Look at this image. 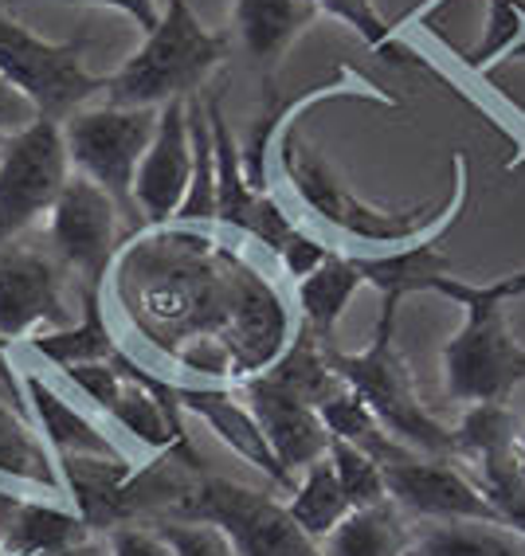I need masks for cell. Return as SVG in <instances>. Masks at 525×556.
I'll return each instance as SVG.
<instances>
[{"mask_svg": "<svg viewBox=\"0 0 525 556\" xmlns=\"http://www.w3.org/2000/svg\"><path fill=\"white\" fill-rule=\"evenodd\" d=\"M432 294L463 306V326L443 345V392L459 404H510L525 384V345L510 333L505 302L490 282L443 275Z\"/></svg>", "mask_w": 525, "mask_h": 556, "instance_id": "obj_1", "label": "cell"}, {"mask_svg": "<svg viewBox=\"0 0 525 556\" xmlns=\"http://www.w3.org/2000/svg\"><path fill=\"white\" fill-rule=\"evenodd\" d=\"M228 36L204 28L189 0H165L161 21L146 31L141 48L107 75L110 106H165L173 99H192L224 60Z\"/></svg>", "mask_w": 525, "mask_h": 556, "instance_id": "obj_2", "label": "cell"}, {"mask_svg": "<svg viewBox=\"0 0 525 556\" xmlns=\"http://www.w3.org/2000/svg\"><path fill=\"white\" fill-rule=\"evenodd\" d=\"M329 368H334L341 384H349L368 412L388 428V435L400 439L404 447L420 455H443L455 458V435L443 428L424 404H420L408 365L397 353V321H377L373 341L361 353H337L329 345Z\"/></svg>", "mask_w": 525, "mask_h": 556, "instance_id": "obj_3", "label": "cell"}, {"mask_svg": "<svg viewBox=\"0 0 525 556\" xmlns=\"http://www.w3.org/2000/svg\"><path fill=\"white\" fill-rule=\"evenodd\" d=\"M278 161H283V173H287L298 204H302L317 224H326V228L341 231V236H349V239H361V243H373V248H400V243H412V239L439 228L443 216L451 212V200H447L443 212L373 208V204L353 197L314 150L298 146L290 129H287V138H283V146H278Z\"/></svg>", "mask_w": 525, "mask_h": 556, "instance_id": "obj_4", "label": "cell"}, {"mask_svg": "<svg viewBox=\"0 0 525 556\" xmlns=\"http://www.w3.org/2000/svg\"><path fill=\"white\" fill-rule=\"evenodd\" d=\"M173 517L212 521L224 529L239 556H326L314 536L302 533V526L290 517L287 502H278L271 490L243 486L224 475H200Z\"/></svg>", "mask_w": 525, "mask_h": 556, "instance_id": "obj_5", "label": "cell"}, {"mask_svg": "<svg viewBox=\"0 0 525 556\" xmlns=\"http://www.w3.org/2000/svg\"><path fill=\"white\" fill-rule=\"evenodd\" d=\"M161 110V106H158ZM153 106H95L75 110L63 118V146H67L71 169L95 180L110 200L126 212L134 208V177L146 157L153 129H158Z\"/></svg>", "mask_w": 525, "mask_h": 556, "instance_id": "obj_6", "label": "cell"}, {"mask_svg": "<svg viewBox=\"0 0 525 556\" xmlns=\"http://www.w3.org/2000/svg\"><path fill=\"white\" fill-rule=\"evenodd\" d=\"M83 51L87 40L51 43L0 9V75L28 94L40 118L63 122L99 90H107V75H90L83 67Z\"/></svg>", "mask_w": 525, "mask_h": 556, "instance_id": "obj_7", "label": "cell"}, {"mask_svg": "<svg viewBox=\"0 0 525 556\" xmlns=\"http://www.w3.org/2000/svg\"><path fill=\"white\" fill-rule=\"evenodd\" d=\"M71 177L63 122L36 118L0 150V248L48 216Z\"/></svg>", "mask_w": 525, "mask_h": 556, "instance_id": "obj_8", "label": "cell"}, {"mask_svg": "<svg viewBox=\"0 0 525 556\" xmlns=\"http://www.w3.org/2000/svg\"><path fill=\"white\" fill-rule=\"evenodd\" d=\"M67 267L55 251L40 243L12 239L0 248V338L21 341L43 329L71 326L67 306Z\"/></svg>", "mask_w": 525, "mask_h": 556, "instance_id": "obj_9", "label": "cell"}, {"mask_svg": "<svg viewBox=\"0 0 525 556\" xmlns=\"http://www.w3.org/2000/svg\"><path fill=\"white\" fill-rule=\"evenodd\" d=\"M118 243V204L83 173H71L60 200L48 212V248L67 270L79 275V287L107 282Z\"/></svg>", "mask_w": 525, "mask_h": 556, "instance_id": "obj_10", "label": "cell"}, {"mask_svg": "<svg viewBox=\"0 0 525 556\" xmlns=\"http://www.w3.org/2000/svg\"><path fill=\"white\" fill-rule=\"evenodd\" d=\"M466 200H471V165H466V153H455V197H451V212L443 216V224L432 228L427 236L412 239V243H400V248L353 255L365 282L380 294L377 321H397L400 302L412 299V294H424V290H436L439 278L451 275V258L439 251V243L466 212Z\"/></svg>", "mask_w": 525, "mask_h": 556, "instance_id": "obj_11", "label": "cell"}, {"mask_svg": "<svg viewBox=\"0 0 525 556\" xmlns=\"http://www.w3.org/2000/svg\"><path fill=\"white\" fill-rule=\"evenodd\" d=\"M380 470H385L388 502L416 521H463V517H471V521L502 526L498 509L478 494V486L455 458L404 451V455L380 463Z\"/></svg>", "mask_w": 525, "mask_h": 556, "instance_id": "obj_12", "label": "cell"}, {"mask_svg": "<svg viewBox=\"0 0 525 556\" xmlns=\"http://www.w3.org/2000/svg\"><path fill=\"white\" fill-rule=\"evenodd\" d=\"M189 99H173L158 110V129L134 177V208L149 224L177 219L192 180V138H189Z\"/></svg>", "mask_w": 525, "mask_h": 556, "instance_id": "obj_13", "label": "cell"}, {"mask_svg": "<svg viewBox=\"0 0 525 556\" xmlns=\"http://www.w3.org/2000/svg\"><path fill=\"white\" fill-rule=\"evenodd\" d=\"M239 396L248 400V407L255 412L278 467L287 470L290 478H295V470L302 475L314 458H322L329 451V428L322 412L314 404H307V400H298L295 392L275 388L255 372V377L239 384Z\"/></svg>", "mask_w": 525, "mask_h": 556, "instance_id": "obj_14", "label": "cell"}, {"mask_svg": "<svg viewBox=\"0 0 525 556\" xmlns=\"http://www.w3.org/2000/svg\"><path fill=\"white\" fill-rule=\"evenodd\" d=\"M180 407L200 416L212 431L220 435V443H228L248 467H255L259 475H267V482H275L278 490H295V478L278 467L275 451H271L267 435L259 428L255 412L248 407V400L228 392V388H200V384H177Z\"/></svg>", "mask_w": 525, "mask_h": 556, "instance_id": "obj_15", "label": "cell"}, {"mask_svg": "<svg viewBox=\"0 0 525 556\" xmlns=\"http://www.w3.org/2000/svg\"><path fill=\"white\" fill-rule=\"evenodd\" d=\"M90 533L95 529L75 514V506L0 490V553L4 556H36L87 541Z\"/></svg>", "mask_w": 525, "mask_h": 556, "instance_id": "obj_16", "label": "cell"}, {"mask_svg": "<svg viewBox=\"0 0 525 556\" xmlns=\"http://www.w3.org/2000/svg\"><path fill=\"white\" fill-rule=\"evenodd\" d=\"M24 404H28V419L32 428L40 431V439L51 447V455H122L114 447V439L90 424L79 407L63 396L60 388L48 384V380L36 372V368H24Z\"/></svg>", "mask_w": 525, "mask_h": 556, "instance_id": "obj_17", "label": "cell"}, {"mask_svg": "<svg viewBox=\"0 0 525 556\" xmlns=\"http://www.w3.org/2000/svg\"><path fill=\"white\" fill-rule=\"evenodd\" d=\"M55 463H60V478L63 490L71 494V506L95 533H110L114 526H122L118 494L126 486V478L134 475L126 455H63Z\"/></svg>", "mask_w": 525, "mask_h": 556, "instance_id": "obj_18", "label": "cell"}, {"mask_svg": "<svg viewBox=\"0 0 525 556\" xmlns=\"http://www.w3.org/2000/svg\"><path fill=\"white\" fill-rule=\"evenodd\" d=\"M404 556H525V536L495 521H420L408 529Z\"/></svg>", "mask_w": 525, "mask_h": 556, "instance_id": "obj_19", "label": "cell"}, {"mask_svg": "<svg viewBox=\"0 0 525 556\" xmlns=\"http://www.w3.org/2000/svg\"><path fill=\"white\" fill-rule=\"evenodd\" d=\"M79 321L63 329H43L32 338V353L55 368L83 365V361H110L118 353V341L110 333L107 314H102V290L79 287Z\"/></svg>", "mask_w": 525, "mask_h": 556, "instance_id": "obj_20", "label": "cell"}, {"mask_svg": "<svg viewBox=\"0 0 525 556\" xmlns=\"http://www.w3.org/2000/svg\"><path fill=\"white\" fill-rule=\"evenodd\" d=\"M365 287V275H361L358 258L346 255V251H334V255L314 267L307 278H298V309H302V326L314 329V338H322L329 345L337 321L349 309L353 294Z\"/></svg>", "mask_w": 525, "mask_h": 556, "instance_id": "obj_21", "label": "cell"}, {"mask_svg": "<svg viewBox=\"0 0 525 556\" xmlns=\"http://www.w3.org/2000/svg\"><path fill=\"white\" fill-rule=\"evenodd\" d=\"M314 16L317 9L310 0H236L232 12L239 43L259 63H275Z\"/></svg>", "mask_w": 525, "mask_h": 556, "instance_id": "obj_22", "label": "cell"}, {"mask_svg": "<svg viewBox=\"0 0 525 556\" xmlns=\"http://www.w3.org/2000/svg\"><path fill=\"white\" fill-rule=\"evenodd\" d=\"M0 475L12 482H28V486L43 490H63L60 463L51 455V447L40 439V431L32 428V419L21 416L12 404L0 400Z\"/></svg>", "mask_w": 525, "mask_h": 556, "instance_id": "obj_23", "label": "cell"}, {"mask_svg": "<svg viewBox=\"0 0 525 556\" xmlns=\"http://www.w3.org/2000/svg\"><path fill=\"white\" fill-rule=\"evenodd\" d=\"M287 509L298 526H302V533L314 536L317 545L353 514L346 490H341V482H337V475H334L329 455L314 458V463L298 475L295 490L287 494Z\"/></svg>", "mask_w": 525, "mask_h": 556, "instance_id": "obj_24", "label": "cell"}, {"mask_svg": "<svg viewBox=\"0 0 525 556\" xmlns=\"http://www.w3.org/2000/svg\"><path fill=\"white\" fill-rule=\"evenodd\" d=\"M326 353H329V345L322 338H314V329L298 326L295 345H290L271 368H263L259 377L271 380L275 388H287L298 400H307V404L317 407L322 400L334 396L337 388H341V377L329 368Z\"/></svg>", "mask_w": 525, "mask_h": 556, "instance_id": "obj_25", "label": "cell"}, {"mask_svg": "<svg viewBox=\"0 0 525 556\" xmlns=\"http://www.w3.org/2000/svg\"><path fill=\"white\" fill-rule=\"evenodd\" d=\"M408 526L392 502L353 509V514L322 541L326 556H404Z\"/></svg>", "mask_w": 525, "mask_h": 556, "instance_id": "obj_26", "label": "cell"}, {"mask_svg": "<svg viewBox=\"0 0 525 556\" xmlns=\"http://www.w3.org/2000/svg\"><path fill=\"white\" fill-rule=\"evenodd\" d=\"M317 412H322V419H326L329 435L346 439V443H353V447L368 451L377 463H388V458H397V455H404V451H412V447H404L400 439L388 435L385 424L368 412V404L349 384H341L334 396L322 400V404H317Z\"/></svg>", "mask_w": 525, "mask_h": 556, "instance_id": "obj_27", "label": "cell"}, {"mask_svg": "<svg viewBox=\"0 0 525 556\" xmlns=\"http://www.w3.org/2000/svg\"><path fill=\"white\" fill-rule=\"evenodd\" d=\"M459 463V458H455ZM478 494L498 509L502 526L525 536V455L522 447L502 451V455L478 458V463H463Z\"/></svg>", "mask_w": 525, "mask_h": 556, "instance_id": "obj_28", "label": "cell"}, {"mask_svg": "<svg viewBox=\"0 0 525 556\" xmlns=\"http://www.w3.org/2000/svg\"><path fill=\"white\" fill-rule=\"evenodd\" d=\"M451 435H455L459 463H478V458L522 447V419L510 412V404H466Z\"/></svg>", "mask_w": 525, "mask_h": 556, "instance_id": "obj_29", "label": "cell"}, {"mask_svg": "<svg viewBox=\"0 0 525 556\" xmlns=\"http://www.w3.org/2000/svg\"><path fill=\"white\" fill-rule=\"evenodd\" d=\"M326 455H329V463H334V475H337V482H341V490H346L349 506L368 509V506L388 502L385 470H380V463L368 455V451L353 447V443H346V439L329 435Z\"/></svg>", "mask_w": 525, "mask_h": 556, "instance_id": "obj_30", "label": "cell"}, {"mask_svg": "<svg viewBox=\"0 0 525 556\" xmlns=\"http://www.w3.org/2000/svg\"><path fill=\"white\" fill-rule=\"evenodd\" d=\"M525 36V0H490V16H486L483 40L466 51L463 63L471 71H486L495 60L510 55Z\"/></svg>", "mask_w": 525, "mask_h": 556, "instance_id": "obj_31", "label": "cell"}, {"mask_svg": "<svg viewBox=\"0 0 525 556\" xmlns=\"http://www.w3.org/2000/svg\"><path fill=\"white\" fill-rule=\"evenodd\" d=\"M149 526L168 541L173 556H239L224 529L212 521H189V517H149Z\"/></svg>", "mask_w": 525, "mask_h": 556, "instance_id": "obj_32", "label": "cell"}, {"mask_svg": "<svg viewBox=\"0 0 525 556\" xmlns=\"http://www.w3.org/2000/svg\"><path fill=\"white\" fill-rule=\"evenodd\" d=\"M310 4H314L317 12H329V16H337L341 24H349L373 51L392 48V31L397 28L380 16L377 0H310Z\"/></svg>", "mask_w": 525, "mask_h": 556, "instance_id": "obj_33", "label": "cell"}, {"mask_svg": "<svg viewBox=\"0 0 525 556\" xmlns=\"http://www.w3.org/2000/svg\"><path fill=\"white\" fill-rule=\"evenodd\" d=\"M63 372H67L71 384L79 388L90 404H99L102 412H110V404H114V400L122 396V388H126V377H122V368L114 365V357L83 361V365H71V368H63Z\"/></svg>", "mask_w": 525, "mask_h": 556, "instance_id": "obj_34", "label": "cell"}, {"mask_svg": "<svg viewBox=\"0 0 525 556\" xmlns=\"http://www.w3.org/2000/svg\"><path fill=\"white\" fill-rule=\"evenodd\" d=\"M110 556H173L168 541L149 521H126L107 533Z\"/></svg>", "mask_w": 525, "mask_h": 556, "instance_id": "obj_35", "label": "cell"}, {"mask_svg": "<svg viewBox=\"0 0 525 556\" xmlns=\"http://www.w3.org/2000/svg\"><path fill=\"white\" fill-rule=\"evenodd\" d=\"M337 248H326L317 236H310V231H302V228H295L287 236V243L278 248V258H283V270H287L290 278H307L314 267H322L329 255H334Z\"/></svg>", "mask_w": 525, "mask_h": 556, "instance_id": "obj_36", "label": "cell"}, {"mask_svg": "<svg viewBox=\"0 0 525 556\" xmlns=\"http://www.w3.org/2000/svg\"><path fill=\"white\" fill-rule=\"evenodd\" d=\"M12 4H90V9H118L141 31H149L161 21V0H0V9H12Z\"/></svg>", "mask_w": 525, "mask_h": 556, "instance_id": "obj_37", "label": "cell"}, {"mask_svg": "<svg viewBox=\"0 0 525 556\" xmlns=\"http://www.w3.org/2000/svg\"><path fill=\"white\" fill-rule=\"evenodd\" d=\"M36 118H40V110L32 106L28 94H21V90L0 75V138H16V134L28 129Z\"/></svg>", "mask_w": 525, "mask_h": 556, "instance_id": "obj_38", "label": "cell"}, {"mask_svg": "<svg viewBox=\"0 0 525 556\" xmlns=\"http://www.w3.org/2000/svg\"><path fill=\"white\" fill-rule=\"evenodd\" d=\"M36 556H110V548H107V536L90 533L87 541H75V545H63V548H48V553H36Z\"/></svg>", "mask_w": 525, "mask_h": 556, "instance_id": "obj_39", "label": "cell"}, {"mask_svg": "<svg viewBox=\"0 0 525 556\" xmlns=\"http://www.w3.org/2000/svg\"><path fill=\"white\" fill-rule=\"evenodd\" d=\"M490 290H495V294H498V299H502V302L522 299V294H525V270H517V275L498 278V282H490Z\"/></svg>", "mask_w": 525, "mask_h": 556, "instance_id": "obj_40", "label": "cell"}, {"mask_svg": "<svg viewBox=\"0 0 525 556\" xmlns=\"http://www.w3.org/2000/svg\"><path fill=\"white\" fill-rule=\"evenodd\" d=\"M522 455H525V424H522Z\"/></svg>", "mask_w": 525, "mask_h": 556, "instance_id": "obj_41", "label": "cell"}, {"mask_svg": "<svg viewBox=\"0 0 525 556\" xmlns=\"http://www.w3.org/2000/svg\"><path fill=\"white\" fill-rule=\"evenodd\" d=\"M4 345H9V341H4V338H0V353H4Z\"/></svg>", "mask_w": 525, "mask_h": 556, "instance_id": "obj_42", "label": "cell"}, {"mask_svg": "<svg viewBox=\"0 0 525 556\" xmlns=\"http://www.w3.org/2000/svg\"><path fill=\"white\" fill-rule=\"evenodd\" d=\"M161 4H165V0H161Z\"/></svg>", "mask_w": 525, "mask_h": 556, "instance_id": "obj_43", "label": "cell"}, {"mask_svg": "<svg viewBox=\"0 0 525 556\" xmlns=\"http://www.w3.org/2000/svg\"><path fill=\"white\" fill-rule=\"evenodd\" d=\"M0 556H4V553H0Z\"/></svg>", "mask_w": 525, "mask_h": 556, "instance_id": "obj_44", "label": "cell"}]
</instances>
